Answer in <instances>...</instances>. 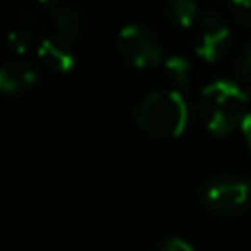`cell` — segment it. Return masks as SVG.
<instances>
[{
    "instance_id": "obj_1",
    "label": "cell",
    "mask_w": 251,
    "mask_h": 251,
    "mask_svg": "<svg viewBox=\"0 0 251 251\" xmlns=\"http://www.w3.org/2000/svg\"><path fill=\"white\" fill-rule=\"evenodd\" d=\"M190 106L181 91H150L134 106V124L154 139H176L187 130Z\"/></svg>"
},
{
    "instance_id": "obj_2",
    "label": "cell",
    "mask_w": 251,
    "mask_h": 251,
    "mask_svg": "<svg viewBox=\"0 0 251 251\" xmlns=\"http://www.w3.org/2000/svg\"><path fill=\"white\" fill-rule=\"evenodd\" d=\"M247 104L249 93L231 79H214L199 95L201 119L205 128L216 137L229 134L231 130L240 128L243 119L249 113Z\"/></svg>"
},
{
    "instance_id": "obj_3",
    "label": "cell",
    "mask_w": 251,
    "mask_h": 251,
    "mask_svg": "<svg viewBox=\"0 0 251 251\" xmlns=\"http://www.w3.org/2000/svg\"><path fill=\"white\" fill-rule=\"evenodd\" d=\"M119 53L126 60V64L134 69H148V66L163 64V44L154 35V31L146 25L130 22L117 35Z\"/></svg>"
},
{
    "instance_id": "obj_4",
    "label": "cell",
    "mask_w": 251,
    "mask_h": 251,
    "mask_svg": "<svg viewBox=\"0 0 251 251\" xmlns=\"http://www.w3.org/2000/svg\"><path fill=\"white\" fill-rule=\"evenodd\" d=\"M251 196V178L223 174L205 185L203 203L218 214H236Z\"/></svg>"
},
{
    "instance_id": "obj_5",
    "label": "cell",
    "mask_w": 251,
    "mask_h": 251,
    "mask_svg": "<svg viewBox=\"0 0 251 251\" xmlns=\"http://www.w3.org/2000/svg\"><path fill=\"white\" fill-rule=\"evenodd\" d=\"M196 26H199V33H196L194 40L196 55L205 62H218L229 49L231 42L229 26L216 13H205Z\"/></svg>"
},
{
    "instance_id": "obj_6",
    "label": "cell",
    "mask_w": 251,
    "mask_h": 251,
    "mask_svg": "<svg viewBox=\"0 0 251 251\" xmlns=\"http://www.w3.org/2000/svg\"><path fill=\"white\" fill-rule=\"evenodd\" d=\"M35 55L47 69L57 71V73H71L77 64L71 49H66L64 42L57 38H40L35 42Z\"/></svg>"
},
{
    "instance_id": "obj_7",
    "label": "cell",
    "mask_w": 251,
    "mask_h": 251,
    "mask_svg": "<svg viewBox=\"0 0 251 251\" xmlns=\"http://www.w3.org/2000/svg\"><path fill=\"white\" fill-rule=\"evenodd\" d=\"M38 82V71L22 60H13L0 69V91L7 95L29 91Z\"/></svg>"
},
{
    "instance_id": "obj_8",
    "label": "cell",
    "mask_w": 251,
    "mask_h": 251,
    "mask_svg": "<svg viewBox=\"0 0 251 251\" xmlns=\"http://www.w3.org/2000/svg\"><path fill=\"white\" fill-rule=\"evenodd\" d=\"M47 9V16L51 18V25L55 29V33L60 35L62 42H71V40L77 35L79 31V18L77 13L73 11L71 7H64V4H44Z\"/></svg>"
},
{
    "instance_id": "obj_9",
    "label": "cell",
    "mask_w": 251,
    "mask_h": 251,
    "mask_svg": "<svg viewBox=\"0 0 251 251\" xmlns=\"http://www.w3.org/2000/svg\"><path fill=\"white\" fill-rule=\"evenodd\" d=\"M163 75L174 84L176 88L187 86L190 84V73H192V64L185 55H170L163 60Z\"/></svg>"
},
{
    "instance_id": "obj_10",
    "label": "cell",
    "mask_w": 251,
    "mask_h": 251,
    "mask_svg": "<svg viewBox=\"0 0 251 251\" xmlns=\"http://www.w3.org/2000/svg\"><path fill=\"white\" fill-rule=\"evenodd\" d=\"M168 13L178 26L183 29H192L201 22L199 18V4L192 0H172L168 4Z\"/></svg>"
},
{
    "instance_id": "obj_11",
    "label": "cell",
    "mask_w": 251,
    "mask_h": 251,
    "mask_svg": "<svg viewBox=\"0 0 251 251\" xmlns=\"http://www.w3.org/2000/svg\"><path fill=\"white\" fill-rule=\"evenodd\" d=\"M9 44H11V51L16 53V55H25L31 47L35 49L33 38H31L29 33H25V31H11V33H9Z\"/></svg>"
},
{
    "instance_id": "obj_12",
    "label": "cell",
    "mask_w": 251,
    "mask_h": 251,
    "mask_svg": "<svg viewBox=\"0 0 251 251\" xmlns=\"http://www.w3.org/2000/svg\"><path fill=\"white\" fill-rule=\"evenodd\" d=\"M236 71H238V75L243 79H249L251 82V42L243 49V53L236 60Z\"/></svg>"
},
{
    "instance_id": "obj_13",
    "label": "cell",
    "mask_w": 251,
    "mask_h": 251,
    "mask_svg": "<svg viewBox=\"0 0 251 251\" xmlns=\"http://www.w3.org/2000/svg\"><path fill=\"white\" fill-rule=\"evenodd\" d=\"M159 251H196L192 247L190 243H187L185 238H178V236H170V238H165L163 243L159 245Z\"/></svg>"
},
{
    "instance_id": "obj_14",
    "label": "cell",
    "mask_w": 251,
    "mask_h": 251,
    "mask_svg": "<svg viewBox=\"0 0 251 251\" xmlns=\"http://www.w3.org/2000/svg\"><path fill=\"white\" fill-rule=\"evenodd\" d=\"M231 13L236 16V20L243 25L251 26V0H240V2L231 4Z\"/></svg>"
},
{
    "instance_id": "obj_15",
    "label": "cell",
    "mask_w": 251,
    "mask_h": 251,
    "mask_svg": "<svg viewBox=\"0 0 251 251\" xmlns=\"http://www.w3.org/2000/svg\"><path fill=\"white\" fill-rule=\"evenodd\" d=\"M240 130H243V137L247 141V146L251 148V110L247 113V117L243 119V124H240Z\"/></svg>"
}]
</instances>
